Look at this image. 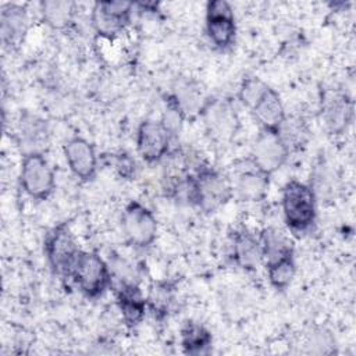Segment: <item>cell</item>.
Returning <instances> with one entry per match:
<instances>
[{"instance_id": "17", "label": "cell", "mask_w": 356, "mask_h": 356, "mask_svg": "<svg viewBox=\"0 0 356 356\" xmlns=\"http://www.w3.org/2000/svg\"><path fill=\"white\" fill-rule=\"evenodd\" d=\"M249 110L261 125V129L278 131L286 117L281 97L271 86L264 90L261 97Z\"/></svg>"}, {"instance_id": "5", "label": "cell", "mask_w": 356, "mask_h": 356, "mask_svg": "<svg viewBox=\"0 0 356 356\" xmlns=\"http://www.w3.org/2000/svg\"><path fill=\"white\" fill-rule=\"evenodd\" d=\"M81 249L65 222L54 227L44 239V254L54 274L61 278H70L71 268Z\"/></svg>"}, {"instance_id": "14", "label": "cell", "mask_w": 356, "mask_h": 356, "mask_svg": "<svg viewBox=\"0 0 356 356\" xmlns=\"http://www.w3.org/2000/svg\"><path fill=\"white\" fill-rule=\"evenodd\" d=\"M232 182V181H231ZM234 193L243 202H259L261 200L268 189V175L261 172L250 159L246 165L236 170L232 182Z\"/></svg>"}, {"instance_id": "15", "label": "cell", "mask_w": 356, "mask_h": 356, "mask_svg": "<svg viewBox=\"0 0 356 356\" xmlns=\"http://www.w3.org/2000/svg\"><path fill=\"white\" fill-rule=\"evenodd\" d=\"M231 254L234 263L248 271L256 270L264 261L263 246L259 235L246 228L234 232Z\"/></svg>"}, {"instance_id": "23", "label": "cell", "mask_w": 356, "mask_h": 356, "mask_svg": "<svg viewBox=\"0 0 356 356\" xmlns=\"http://www.w3.org/2000/svg\"><path fill=\"white\" fill-rule=\"evenodd\" d=\"M42 15L47 25L54 29L65 28L74 17V3L71 1H43Z\"/></svg>"}, {"instance_id": "8", "label": "cell", "mask_w": 356, "mask_h": 356, "mask_svg": "<svg viewBox=\"0 0 356 356\" xmlns=\"http://www.w3.org/2000/svg\"><path fill=\"white\" fill-rule=\"evenodd\" d=\"M206 33L217 49H228L236 35L235 15L225 0H213L206 7Z\"/></svg>"}, {"instance_id": "12", "label": "cell", "mask_w": 356, "mask_h": 356, "mask_svg": "<svg viewBox=\"0 0 356 356\" xmlns=\"http://www.w3.org/2000/svg\"><path fill=\"white\" fill-rule=\"evenodd\" d=\"M65 161L71 172L81 181H90L97 170V154L93 145L82 138L68 139L63 147Z\"/></svg>"}, {"instance_id": "1", "label": "cell", "mask_w": 356, "mask_h": 356, "mask_svg": "<svg viewBox=\"0 0 356 356\" xmlns=\"http://www.w3.org/2000/svg\"><path fill=\"white\" fill-rule=\"evenodd\" d=\"M282 214L292 232H306L316 221V196L310 185L291 179L282 189Z\"/></svg>"}, {"instance_id": "13", "label": "cell", "mask_w": 356, "mask_h": 356, "mask_svg": "<svg viewBox=\"0 0 356 356\" xmlns=\"http://www.w3.org/2000/svg\"><path fill=\"white\" fill-rule=\"evenodd\" d=\"M323 120L332 134H342L352 121L353 103L352 99L339 90H327L321 100Z\"/></svg>"}, {"instance_id": "16", "label": "cell", "mask_w": 356, "mask_h": 356, "mask_svg": "<svg viewBox=\"0 0 356 356\" xmlns=\"http://www.w3.org/2000/svg\"><path fill=\"white\" fill-rule=\"evenodd\" d=\"M115 299L121 317L128 327H135L143 320L147 305L138 282H117Z\"/></svg>"}, {"instance_id": "3", "label": "cell", "mask_w": 356, "mask_h": 356, "mask_svg": "<svg viewBox=\"0 0 356 356\" xmlns=\"http://www.w3.org/2000/svg\"><path fill=\"white\" fill-rule=\"evenodd\" d=\"M71 281L86 298L100 296L113 282L110 266L93 252L81 250L70 273Z\"/></svg>"}, {"instance_id": "22", "label": "cell", "mask_w": 356, "mask_h": 356, "mask_svg": "<svg viewBox=\"0 0 356 356\" xmlns=\"http://www.w3.org/2000/svg\"><path fill=\"white\" fill-rule=\"evenodd\" d=\"M261 246H263V253H264V260H273L280 256H284L286 253L293 252V246L291 241L278 229L275 228H266L259 234Z\"/></svg>"}, {"instance_id": "25", "label": "cell", "mask_w": 356, "mask_h": 356, "mask_svg": "<svg viewBox=\"0 0 356 356\" xmlns=\"http://www.w3.org/2000/svg\"><path fill=\"white\" fill-rule=\"evenodd\" d=\"M185 120V113L182 110V107L179 106L178 100L175 99V96L172 93L165 96V108L163 113V118H161V124L164 125V128L170 132V135L174 138L181 127L182 122Z\"/></svg>"}, {"instance_id": "20", "label": "cell", "mask_w": 356, "mask_h": 356, "mask_svg": "<svg viewBox=\"0 0 356 356\" xmlns=\"http://www.w3.org/2000/svg\"><path fill=\"white\" fill-rule=\"evenodd\" d=\"M266 271L271 286L278 291L286 289L296 274L293 252L266 261Z\"/></svg>"}, {"instance_id": "6", "label": "cell", "mask_w": 356, "mask_h": 356, "mask_svg": "<svg viewBox=\"0 0 356 356\" xmlns=\"http://www.w3.org/2000/svg\"><path fill=\"white\" fill-rule=\"evenodd\" d=\"M121 225L127 241L136 248L150 246L157 236V220L150 209L138 200H131L121 217Z\"/></svg>"}, {"instance_id": "2", "label": "cell", "mask_w": 356, "mask_h": 356, "mask_svg": "<svg viewBox=\"0 0 356 356\" xmlns=\"http://www.w3.org/2000/svg\"><path fill=\"white\" fill-rule=\"evenodd\" d=\"M193 206L204 213H213L224 206L232 196L229 178L210 165L200 164L193 171Z\"/></svg>"}, {"instance_id": "11", "label": "cell", "mask_w": 356, "mask_h": 356, "mask_svg": "<svg viewBox=\"0 0 356 356\" xmlns=\"http://www.w3.org/2000/svg\"><path fill=\"white\" fill-rule=\"evenodd\" d=\"M207 132L218 140L231 139L238 127V115L235 108L225 100H207L200 108Z\"/></svg>"}, {"instance_id": "7", "label": "cell", "mask_w": 356, "mask_h": 356, "mask_svg": "<svg viewBox=\"0 0 356 356\" xmlns=\"http://www.w3.org/2000/svg\"><path fill=\"white\" fill-rule=\"evenodd\" d=\"M288 156L289 149L278 131L260 129L253 142L249 159L261 172L270 177L284 165Z\"/></svg>"}, {"instance_id": "26", "label": "cell", "mask_w": 356, "mask_h": 356, "mask_svg": "<svg viewBox=\"0 0 356 356\" xmlns=\"http://www.w3.org/2000/svg\"><path fill=\"white\" fill-rule=\"evenodd\" d=\"M268 88L266 82H263L257 76H248L242 81L239 86V100L242 102L243 106L250 108L264 93V90Z\"/></svg>"}, {"instance_id": "10", "label": "cell", "mask_w": 356, "mask_h": 356, "mask_svg": "<svg viewBox=\"0 0 356 356\" xmlns=\"http://www.w3.org/2000/svg\"><path fill=\"white\" fill-rule=\"evenodd\" d=\"M172 136L160 121L145 120L136 131V150L149 164L159 163L167 157Z\"/></svg>"}, {"instance_id": "19", "label": "cell", "mask_w": 356, "mask_h": 356, "mask_svg": "<svg viewBox=\"0 0 356 356\" xmlns=\"http://www.w3.org/2000/svg\"><path fill=\"white\" fill-rule=\"evenodd\" d=\"M211 334L200 323L186 321L181 328V346L188 355H202L211 346Z\"/></svg>"}, {"instance_id": "24", "label": "cell", "mask_w": 356, "mask_h": 356, "mask_svg": "<svg viewBox=\"0 0 356 356\" xmlns=\"http://www.w3.org/2000/svg\"><path fill=\"white\" fill-rule=\"evenodd\" d=\"M19 131L24 142L28 143L29 146H33V152H40L38 146L46 143V139H47L46 121L40 120L36 115L25 113L21 117Z\"/></svg>"}, {"instance_id": "9", "label": "cell", "mask_w": 356, "mask_h": 356, "mask_svg": "<svg viewBox=\"0 0 356 356\" xmlns=\"http://www.w3.org/2000/svg\"><path fill=\"white\" fill-rule=\"evenodd\" d=\"M134 3L97 1L92 8V25L100 36L113 38L121 33L131 21Z\"/></svg>"}, {"instance_id": "27", "label": "cell", "mask_w": 356, "mask_h": 356, "mask_svg": "<svg viewBox=\"0 0 356 356\" xmlns=\"http://www.w3.org/2000/svg\"><path fill=\"white\" fill-rule=\"evenodd\" d=\"M114 167H115V170L118 171V174L122 178L131 179L134 177V174H135V160L129 154H127V153L115 154V157H114Z\"/></svg>"}, {"instance_id": "21", "label": "cell", "mask_w": 356, "mask_h": 356, "mask_svg": "<svg viewBox=\"0 0 356 356\" xmlns=\"http://www.w3.org/2000/svg\"><path fill=\"white\" fill-rule=\"evenodd\" d=\"M175 303V288L167 281L153 282L146 296V305L154 317L164 318Z\"/></svg>"}, {"instance_id": "18", "label": "cell", "mask_w": 356, "mask_h": 356, "mask_svg": "<svg viewBox=\"0 0 356 356\" xmlns=\"http://www.w3.org/2000/svg\"><path fill=\"white\" fill-rule=\"evenodd\" d=\"M28 15L24 7L17 4L4 6L1 10V33L7 44H14L25 33Z\"/></svg>"}, {"instance_id": "4", "label": "cell", "mask_w": 356, "mask_h": 356, "mask_svg": "<svg viewBox=\"0 0 356 356\" xmlns=\"http://www.w3.org/2000/svg\"><path fill=\"white\" fill-rule=\"evenodd\" d=\"M19 182L24 192L36 200H46L54 191L56 177L42 152L25 153L21 160Z\"/></svg>"}]
</instances>
